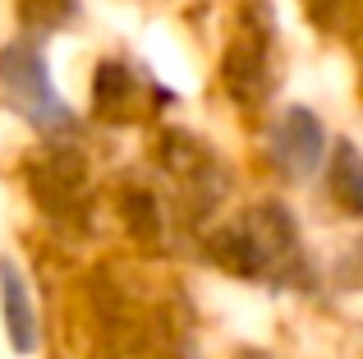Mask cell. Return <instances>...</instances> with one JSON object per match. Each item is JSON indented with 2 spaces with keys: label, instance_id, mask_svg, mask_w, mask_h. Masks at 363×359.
Here are the masks:
<instances>
[{
  "label": "cell",
  "instance_id": "obj_1",
  "mask_svg": "<svg viewBox=\"0 0 363 359\" xmlns=\"http://www.w3.org/2000/svg\"><path fill=\"white\" fill-rule=\"evenodd\" d=\"M0 97H5L18 116H28L42 129H55V125L69 120V111H65L60 101H55V92H51L42 55L28 51V46H14V51L0 55Z\"/></svg>",
  "mask_w": 363,
  "mask_h": 359
},
{
  "label": "cell",
  "instance_id": "obj_2",
  "mask_svg": "<svg viewBox=\"0 0 363 359\" xmlns=\"http://www.w3.org/2000/svg\"><path fill=\"white\" fill-rule=\"evenodd\" d=\"M272 148H276V162L285 166V175H313L322 166V125L313 111L294 106L281 116L272 134Z\"/></svg>",
  "mask_w": 363,
  "mask_h": 359
},
{
  "label": "cell",
  "instance_id": "obj_3",
  "mask_svg": "<svg viewBox=\"0 0 363 359\" xmlns=\"http://www.w3.org/2000/svg\"><path fill=\"white\" fill-rule=\"evenodd\" d=\"M0 299H5V332H9V346L18 355L33 350L37 332H33V304H28V286L18 277L14 263H0Z\"/></svg>",
  "mask_w": 363,
  "mask_h": 359
},
{
  "label": "cell",
  "instance_id": "obj_4",
  "mask_svg": "<svg viewBox=\"0 0 363 359\" xmlns=\"http://www.w3.org/2000/svg\"><path fill=\"white\" fill-rule=\"evenodd\" d=\"M327 184L345 212H363V157L354 153V143H336V157L327 166Z\"/></svg>",
  "mask_w": 363,
  "mask_h": 359
},
{
  "label": "cell",
  "instance_id": "obj_5",
  "mask_svg": "<svg viewBox=\"0 0 363 359\" xmlns=\"http://www.w3.org/2000/svg\"><path fill=\"white\" fill-rule=\"evenodd\" d=\"M129 97V74L120 70V65H101L97 70V106H120V101Z\"/></svg>",
  "mask_w": 363,
  "mask_h": 359
}]
</instances>
